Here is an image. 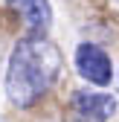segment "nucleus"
<instances>
[{
	"label": "nucleus",
	"instance_id": "1",
	"mask_svg": "<svg viewBox=\"0 0 119 122\" xmlns=\"http://www.w3.org/2000/svg\"><path fill=\"white\" fill-rule=\"evenodd\" d=\"M61 76V50L47 38L29 32L15 44L6 64V99L15 108H32L52 90Z\"/></svg>",
	"mask_w": 119,
	"mask_h": 122
},
{
	"label": "nucleus",
	"instance_id": "2",
	"mask_svg": "<svg viewBox=\"0 0 119 122\" xmlns=\"http://www.w3.org/2000/svg\"><path fill=\"white\" fill-rule=\"evenodd\" d=\"M76 70L84 81H90L96 87H108L110 79H113V64H110L108 52L102 47H96V44H90V41L76 47Z\"/></svg>",
	"mask_w": 119,
	"mask_h": 122
},
{
	"label": "nucleus",
	"instance_id": "3",
	"mask_svg": "<svg viewBox=\"0 0 119 122\" xmlns=\"http://www.w3.org/2000/svg\"><path fill=\"white\" fill-rule=\"evenodd\" d=\"M70 105L90 122H105L116 113V99L110 93H96V90H76L70 96Z\"/></svg>",
	"mask_w": 119,
	"mask_h": 122
},
{
	"label": "nucleus",
	"instance_id": "4",
	"mask_svg": "<svg viewBox=\"0 0 119 122\" xmlns=\"http://www.w3.org/2000/svg\"><path fill=\"white\" fill-rule=\"evenodd\" d=\"M6 6L26 23V29H32L35 35H44L52 23V6L50 0H6Z\"/></svg>",
	"mask_w": 119,
	"mask_h": 122
},
{
	"label": "nucleus",
	"instance_id": "5",
	"mask_svg": "<svg viewBox=\"0 0 119 122\" xmlns=\"http://www.w3.org/2000/svg\"><path fill=\"white\" fill-rule=\"evenodd\" d=\"M116 3H119V0H116Z\"/></svg>",
	"mask_w": 119,
	"mask_h": 122
}]
</instances>
